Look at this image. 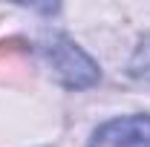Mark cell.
Masks as SVG:
<instances>
[{
    "instance_id": "obj_1",
    "label": "cell",
    "mask_w": 150,
    "mask_h": 147,
    "mask_svg": "<svg viewBox=\"0 0 150 147\" xmlns=\"http://www.w3.org/2000/svg\"><path fill=\"white\" fill-rule=\"evenodd\" d=\"M43 55L49 61L55 78L67 90H87L98 81V64L87 55L78 43H72L67 35H52L43 40Z\"/></svg>"
},
{
    "instance_id": "obj_2",
    "label": "cell",
    "mask_w": 150,
    "mask_h": 147,
    "mask_svg": "<svg viewBox=\"0 0 150 147\" xmlns=\"http://www.w3.org/2000/svg\"><path fill=\"white\" fill-rule=\"evenodd\" d=\"M90 147H150V115L112 118L95 130Z\"/></svg>"
},
{
    "instance_id": "obj_3",
    "label": "cell",
    "mask_w": 150,
    "mask_h": 147,
    "mask_svg": "<svg viewBox=\"0 0 150 147\" xmlns=\"http://www.w3.org/2000/svg\"><path fill=\"white\" fill-rule=\"evenodd\" d=\"M130 75L139 81H150V32L139 40V46L130 58Z\"/></svg>"
}]
</instances>
